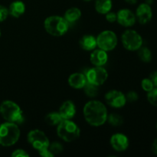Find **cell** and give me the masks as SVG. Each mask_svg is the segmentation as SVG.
I'll list each match as a JSON object with an SVG mask.
<instances>
[{"mask_svg":"<svg viewBox=\"0 0 157 157\" xmlns=\"http://www.w3.org/2000/svg\"><path fill=\"white\" fill-rule=\"evenodd\" d=\"M44 27L46 32L52 36H62L67 32L69 23L67 20L58 15L50 16L44 20Z\"/></svg>","mask_w":157,"mask_h":157,"instance_id":"obj_4","label":"cell"},{"mask_svg":"<svg viewBox=\"0 0 157 157\" xmlns=\"http://www.w3.org/2000/svg\"><path fill=\"white\" fill-rule=\"evenodd\" d=\"M105 100L110 107H115V108L124 107L127 103L125 94L116 90H112L107 92L105 95Z\"/></svg>","mask_w":157,"mask_h":157,"instance_id":"obj_10","label":"cell"},{"mask_svg":"<svg viewBox=\"0 0 157 157\" xmlns=\"http://www.w3.org/2000/svg\"><path fill=\"white\" fill-rule=\"evenodd\" d=\"M138 56L144 62H150L152 59V53L147 47H140L138 49Z\"/></svg>","mask_w":157,"mask_h":157,"instance_id":"obj_22","label":"cell"},{"mask_svg":"<svg viewBox=\"0 0 157 157\" xmlns=\"http://www.w3.org/2000/svg\"><path fill=\"white\" fill-rule=\"evenodd\" d=\"M84 1H90V0H84Z\"/></svg>","mask_w":157,"mask_h":157,"instance_id":"obj_37","label":"cell"},{"mask_svg":"<svg viewBox=\"0 0 157 157\" xmlns=\"http://www.w3.org/2000/svg\"><path fill=\"white\" fill-rule=\"evenodd\" d=\"M58 136L65 142H72L80 136L79 127L70 120H62L57 127Z\"/></svg>","mask_w":157,"mask_h":157,"instance_id":"obj_5","label":"cell"},{"mask_svg":"<svg viewBox=\"0 0 157 157\" xmlns=\"http://www.w3.org/2000/svg\"><path fill=\"white\" fill-rule=\"evenodd\" d=\"M90 62L94 66H103L107 62L108 55L105 51L99 48L94 51L90 57Z\"/></svg>","mask_w":157,"mask_h":157,"instance_id":"obj_15","label":"cell"},{"mask_svg":"<svg viewBox=\"0 0 157 157\" xmlns=\"http://www.w3.org/2000/svg\"><path fill=\"white\" fill-rule=\"evenodd\" d=\"M87 82L85 75L82 73H74L68 78V84L75 89H81Z\"/></svg>","mask_w":157,"mask_h":157,"instance_id":"obj_16","label":"cell"},{"mask_svg":"<svg viewBox=\"0 0 157 157\" xmlns=\"http://www.w3.org/2000/svg\"><path fill=\"white\" fill-rule=\"evenodd\" d=\"M141 86H142V88L144 89V90L147 91V93L155 87L150 78H144L141 82Z\"/></svg>","mask_w":157,"mask_h":157,"instance_id":"obj_27","label":"cell"},{"mask_svg":"<svg viewBox=\"0 0 157 157\" xmlns=\"http://www.w3.org/2000/svg\"><path fill=\"white\" fill-rule=\"evenodd\" d=\"M112 0H95V9L100 14H107L111 10Z\"/></svg>","mask_w":157,"mask_h":157,"instance_id":"obj_19","label":"cell"},{"mask_svg":"<svg viewBox=\"0 0 157 157\" xmlns=\"http://www.w3.org/2000/svg\"><path fill=\"white\" fill-rule=\"evenodd\" d=\"M125 2L130 5H134L137 2V0H125Z\"/></svg>","mask_w":157,"mask_h":157,"instance_id":"obj_35","label":"cell"},{"mask_svg":"<svg viewBox=\"0 0 157 157\" xmlns=\"http://www.w3.org/2000/svg\"><path fill=\"white\" fill-rule=\"evenodd\" d=\"M0 114L8 122L21 124L24 117L19 106L12 101H5L0 105Z\"/></svg>","mask_w":157,"mask_h":157,"instance_id":"obj_2","label":"cell"},{"mask_svg":"<svg viewBox=\"0 0 157 157\" xmlns=\"http://www.w3.org/2000/svg\"><path fill=\"white\" fill-rule=\"evenodd\" d=\"M107 121L113 127H119L124 123V118L117 113H110L107 115Z\"/></svg>","mask_w":157,"mask_h":157,"instance_id":"obj_23","label":"cell"},{"mask_svg":"<svg viewBox=\"0 0 157 157\" xmlns=\"http://www.w3.org/2000/svg\"><path fill=\"white\" fill-rule=\"evenodd\" d=\"M59 113L63 120L72 119L76 113V108L74 103L71 101H64L60 107Z\"/></svg>","mask_w":157,"mask_h":157,"instance_id":"obj_14","label":"cell"},{"mask_svg":"<svg viewBox=\"0 0 157 157\" xmlns=\"http://www.w3.org/2000/svg\"><path fill=\"white\" fill-rule=\"evenodd\" d=\"M126 96V99H127V101L130 103L135 102L138 100L139 97H138V94L135 91H129L128 93L127 94Z\"/></svg>","mask_w":157,"mask_h":157,"instance_id":"obj_28","label":"cell"},{"mask_svg":"<svg viewBox=\"0 0 157 157\" xmlns=\"http://www.w3.org/2000/svg\"><path fill=\"white\" fill-rule=\"evenodd\" d=\"M150 78L151 81L153 82L154 87H157V71L152 72L150 75Z\"/></svg>","mask_w":157,"mask_h":157,"instance_id":"obj_33","label":"cell"},{"mask_svg":"<svg viewBox=\"0 0 157 157\" xmlns=\"http://www.w3.org/2000/svg\"><path fill=\"white\" fill-rule=\"evenodd\" d=\"M106 19L107 21L110 23H113L117 21V14L114 12H109L106 14Z\"/></svg>","mask_w":157,"mask_h":157,"instance_id":"obj_31","label":"cell"},{"mask_svg":"<svg viewBox=\"0 0 157 157\" xmlns=\"http://www.w3.org/2000/svg\"><path fill=\"white\" fill-rule=\"evenodd\" d=\"M87 82L96 86L102 85L107 79L108 74L103 66H95L94 67L89 69L85 74Z\"/></svg>","mask_w":157,"mask_h":157,"instance_id":"obj_9","label":"cell"},{"mask_svg":"<svg viewBox=\"0 0 157 157\" xmlns=\"http://www.w3.org/2000/svg\"><path fill=\"white\" fill-rule=\"evenodd\" d=\"M12 157H29V154L26 151L21 149H18L15 150L13 153H12Z\"/></svg>","mask_w":157,"mask_h":157,"instance_id":"obj_30","label":"cell"},{"mask_svg":"<svg viewBox=\"0 0 157 157\" xmlns=\"http://www.w3.org/2000/svg\"><path fill=\"white\" fill-rule=\"evenodd\" d=\"M153 16L151 7L147 3H142L136 9V18L140 24L145 25L151 20Z\"/></svg>","mask_w":157,"mask_h":157,"instance_id":"obj_12","label":"cell"},{"mask_svg":"<svg viewBox=\"0 0 157 157\" xmlns=\"http://www.w3.org/2000/svg\"><path fill=\"white\" fill-rule=\"evenodd\" d=\"M20 137V130L16 124L6 122L0 125V145L11 147Z\"/></svg>","mask_w":157,"mask_h":157,"instance_id":"obj_3","label":"cell"},{"mask_svg":"<svg viewBox=\"0 0 157 157\" xmlns=\"http://www.w3.org/2000/svg\"><path fill=\"white\" fill-rule=\"evenodd\" d=\"M9 15V9L5 6H0V22L5 21Z\"/></svg>","mask_w":157,"mask_h":157,"instance_id":"obj_29","label":"cell"},{"mask_svg":"<svg viewBox=\"0 0 157 157\" xmlns=\"http://www.w3.org/2000/svg\"><path fill=\"white\" fill-rule=\"evenodd\" d=\"M48 149L54 155L59 154L63 151V146L58 142H54L49 145Z\"/></svg>","mask_w":157,"mask_h":157,"instance_id":"obj_26","label":"cell"},{"mask_svg":"<svg viewBox=\"0 0 157 157\" xmlns=\"http://www.w3.org/2000/svg\"><path fill=\"white\" fill-rule=\"evenodd\" d=\"M156 130H157V122H156Z\"/></svg>","mask_w":157,"mask_h":157,"instance_id":"obj_38","label":"cell"},{"mask_svg":"<svg viewBox=\"0 0 157 157\" xmlns=\"http://www.w3.org/2000/svg\"><path fill=\"white\" fill-rule=\"evenodd\" d=\"M40 156L43 157H52L54 156V154L48 150V148L47 149H43V150H41L38 151Z\"/></svg>","mask_w":157,"mask_h":157,"instance_id":"obj_32","label":"cell"},{"mask_svg":"<svg viewBox=\"0 0 157 157\" xmlns=\"http://www.w3.org/2000/svg\"><path fill=\"white\" fill-rule=\"evenodd\" d=\"M83 113L85 121L93 127H100L107 119V110L105 105L99 101H88L84 105Z\"/></svg>","mask_w":157,"mask_h":157,"instance_id":"obj_1","label":"cell"},{"mask_svg":"<svg viewBox=\"0 0 157 157\" xmlns=\"http://www.w3.org/2000/svg\"><path fill=\"white\" fill-rule=\"evenodd\" d=\"M152 150H153V153L157 154V139L155 140L153 145H152Z\"/></svg>","mask_w":157,"mask_h":157,"instance_id":"obj_34","label":"cell"},{"mask_svg":"<svg viewBox=\"0 0 157 157\" xmlns=\"http://www.w3.org/2000/svg\"><path fill=\"white\" fill-rule=\"evenodd\" d=\"M0 37H1V29H0Z\"/></svg>","mask_w":157,"mask_h":157,"instance_id":"obj_36","label":"cell"},{"mask_svg":"<svg viewBox=\"0 0 157 157\" xmlns=\"http://www.w3.org/2000/svg\"><path fill=\"white\" fill-rule=\"evenodd\" d=\"M121 41L124 47L129 51H137L143 45V38L134 30H126L123 33Z\"/></svg>","mask_w":157,"mask_h":157,"instance_id":"obj_6","label":"cell"},{"mask_svg":"<svg viewBox=\"0 0 157 157\" xmlns=\"http://www.w3.org/2000/svg\"><path fill=\"white\" fill-rule=\"evenodd\" d=\"M25 11V6L21 1H15L11 3L9 8V13L14 18H18Z\"/></svg>","mask_w":157,"mask_h":157,"instance_id":"obj_17","label":"cell"},{"mask_svg":"<svg viewBox=\"0 0 157 157\" xmlns=\"http://www.w3.org/2000/svg\"><path fill=\"white\" fill-rule=\"evenodd\" d=\"M80 45L84 50L92 51L97 47V39L93 35H84L80 40Z\"/></svg>","mask_w":157,"mask_h":157,"instance_id":"obj_18","label":"cell"},{"mask_svg":"<svg viewBox=\"0 0 157 157\" xmlns=\"http://www.w3.org/2000/svg\"><path fill=\"white\" fill-rule=\"evenodd\" d=\"M81 16V12L78 8L72 7L66 11L64 18L68 23H73L78 21Z\"/></svg>","mask_w":157,"mask_h":157,"instance_id":"obj_20","label":"cell"},{"mask_svg":"<svg viewBox=\"0 0 157 157\" xmlns=\"http://www.w3.org/2000/svg\"><path fill=\"white\" fill-rule=\"evenodd\" d=\"M28 141L34 149L38 151L48 148L50 145L48 138L44 133L40 130H32L28 134Z\"/></svg>","mask_w":157,"mask_h":157,"instance_id":"obj_8","label":"cell"},{"mask_svg":"<svg viewBox=\"0 0 157 157\" xmlns=\"http://www.w3.org/2000/svg\"><path fill=\"white\" fill-rule=\"evenodd\" d=\"M110 144L113 150L117 152H122L129 147V140L127 136L122 133L113 134L110 138Z\"/></svg>","mask_w":157,"mask_h":157,"instance_id":"obj_13","label":"cell"},{"mask_svg":"<svg viewBox=\"0 0 157 157\" xmlns=\"http://www.w3.org/2000/svg\"><path fill=\"white\" fill-rule=\"evenodd\" d=\"M147 100L152 105L157 107V87H155L153 90L148 92Z\"/></svg>","mask_w":157,"mask_h":157,"instance_id":"obj_25","label":"cell"},{"mask_svg":"<svg viewBox=\"0 0 157 157\" xmlns=\"http://www.w3.org/2000/svg\"><path fill=\"white\" fill-rule=\"evenodd\" d=\"M136 15L130 9H121L117 13V21L124 27H131L136 22Z\"/></svg>","mask_w":157,"mask_h":157,"instance_id":"obj_11","label":"cell"},{"mask_svg":"<svg viewBox=\"0 0 157 157\" xmlns=\"http://www.w3.org/2000/svg\"><path fill=\"white\" fill-rule=\"evenodd\" d=\"M62 120L63 119L61 115H60V113H56V112L48 113L45 117V122L50 126L58 125Z\"/></svg>","mask_w":157,"mask_h":157,"instance_id":"obj_21","label":"cell"},{"mask_svg":"<svg viewBox=\"0 0 157 157\" xmlns=\"http://www.w3.org/2000/svg\"><path fill=\"white\" fill-rule=\"evenodd\" d=\"M96 39L97 46L105 52L113 50L117 44V37L112 31L107 30L101 32Z\"/></svg>","mask_w":157,"mask_h":157,"instance_id":"obj_7","label":"cell"},{"mask_svg":"<svg viewBox=\"0 0 157 157\" xmlns=\"http://www.w3.org/2000/svg\"><path fill=\"white\" fill-rule=\"evenodd\" d=\"M83 88L84 89V93L89 98H95L98 94V86L94 84L87 82Z\"/></svg>","mask_w":157,"mask_h":157,"instance_id":"obj_24","label":"cell"}]
</instances>
